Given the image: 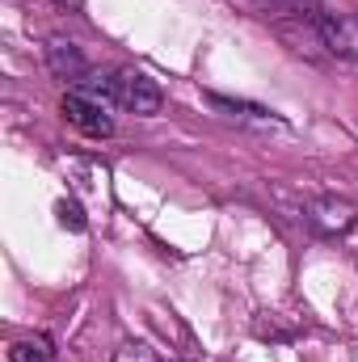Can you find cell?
<instances>
[{
    "label": "cell",
    "instance_id": "cell-1",
    "mask_svg": "<svg viewBox=\"0 0 358 362\" xmlns=\"http://www.w3.org/2000/svg\"><path fill=\"white\" fill-rule=\"evenodd\" d=\"M312 21H316V34H321V42H325L329 55H337L346 64H358V17L354 13H337V8H329V4L316 0Z\"/></svg>",
    "mask_w": 358,
    "mask_h": 362
},
{
    "label": "cell",
    "instance_id": "cell-2",
    "mask_svg": "<svg viewBox=\"0 0 358 362\" xmlns=\"http://www.w3.org/2000/svg\"><path fill=\"white\" fill-rule=\"evenodd\" d=\"M105 93H110L122 110H131V114H139V118H152V114H161V105H165L156 81H148L144 72H118L114 81H105Z\"/></svg>",
    "mask_w": 358,
    "mask_h": 362
},
{
    "label": "cell",
    "instance_id": "cell-3",
    "mask_svg": "<svg viewBox=\"0 0 358 362\" xmlns=\"http://www.w3.org/2000/svg\"><path fill=\"white\" fill-rule=\"evenodd\" d=\"M64 118L76 127V131H85L93 139H105V135H114V118H110V110L85 89H72L64 97Z\"/></svg>",
    "mask_w": 358,
    "mask_h": 362
},
{
    "label": "cell",
    "instance_id": "cell-4",
    "mask_svg": "<svg viewBox=\"0 0 358 362\" xmlns=\"http://www.w3.org/2000/svg\"><path fill=\"white\" fill-rule=\"evenodd\" d=\"M47 64L59 81H72V85H85L89 81V59L72 47V42H51L47 47Z\"/></svg>",
    "mask_w": 358,
    "mask_h": 362
},
{
    "label": "cell",
    "instance_id": "cell-5",
    "mask_svg": "<svg viewBox=\"0 0 358 362\" xmlns=\"http://www.w3.org/2000/svg\"><path fill=\"white\" fill-rule=\"evenodd\" d=\"M207 101H211L215 110H224V114H232V118L241 114V118H253V122H274V114H270L266 105H249V101H232V97H219V93H211Z\"/></svg>",
    "mask_w": 358,
    "mask_h": 362
},
{
    "label": "cell",
    "instance_id": "cell-6",
    "mask_svg": "<svg viewBox=\"0 0 358 362\" xmlns=\"http://www.w3.org/2000/svg\"><path fill=\"white\" fill-rule=\"evenodd\" d=\"M8 362H51V346L42 337H25L8 346Z\"/></svg>",
    "mask_w": 358,
    "mask_h": 362
},
{
    "label": "cell",
    "instance_id": "cell-7",
    "mask_svg": "<svg viewBox=\"0 0 358 362\" xmlns=\"http://www.w3.org/2000/svg\"><path fill=\"white\" fill-rule=\"evenodd\" d=\"M258 4H262L266 13H278V17H282V13L304 17V13H312V8H316V0H258Z\"/></svg>",
    "mask_w": 358,
    "mask_h": 362
},
{
    "label": "cell",
    "instance_id": "cell-8",
    "mask_svg": "<svg viewBox=\"0 0 358 362\" xmlns=\"http://www.w3.org/2000/svg\"><path fill=\"white\" fill-rule=\"evenodd\" d=\"M122 362H156V354H152L148 346H127V354H122Z\"/></svg>",
    "mask_w": 358,
    "mask_h": 362
}]
</instances>
